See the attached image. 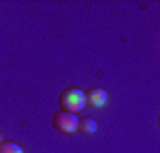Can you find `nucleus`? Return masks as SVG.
<instances>
[{"mask_svg": "<svg viewBox=\"0 0 160 153\" xmlns=\"http://www.w3.org/2000/svg\"><path fill=\"white\" fill-rule=\"evenodd\" d=\"M58 104H60L62 113H71V115L81 113L86 109V91L79 87H66L60 94Z\"/></svg>", "mask_w": 160, "mask_h": 153, "instance_id": "nucleus-1", "label": "nucleus"}, {"mask_svg": "<svg viewBox=\"0 0 160 153\" xmlns=\"http://www.w3.org/2000/svg\"><path fill=\"white\" fill-rule=\"evenodd\" d=\"M77 126H79V117L71 113H58L53 115V128L60 132V134H75L77 132Z\"/></svg>", "mask_w": 160, "mask_h": 153, "instance_id": "nucleus-2", "label": "nucleus"}, {"mask_svg": "<svg viewBox=\"0 0 160 153\" xmlns=\"http://www.w3.org/2000/svg\"><path fill=\"white\" fill-rule=\"evenodd\" d=\"M105 104H107V91L102 87H90L86 91V106L102 109Z\"/></svg>", "mask_w": 160, "mask_h": 153, "instance_id": "nucleus-3", "label": "nucleus"}, {"mask_svg": "<svg viewBox=\"0 0 160 153\" xmlns=\"http://www.w3.org/2000/svg\"><path fill=\"white\" fill-rule=\"evenodd\" d=\"M96 130H98V123H96L92 117H83V119H79L77 132H83V134H94Z\"/></svg>", "mask_w": 160, "mask_h": 153, "instance_id": "nucleus-4", "label": "nucleus"}, {"mask_svg": "<svg viewBox=\"0 0 160 153\" xmlns=\"http://www.w3.org/2000/svg\"><path fill=\"white\" fill-rule=\"evenodd\" d=\"M0 153H24V149L13 140H2L0 142Z\"/></svg>", "mask_w": 160, "mask_h": 153, "instance_id": "nucleus-5", "label": "nucleus"}, {"mask_svg": "<svg viewBox=\"0 0 160 153\" xmlns=\"http://www.w3.org/2000/svg\"><path fill=\"white\" fill-rule=\"evenodd\" d=\"M0 142H2V134H0Z\"/></svg>", "mask_w": 160, "mask_h": 153, "instance_id": "nucleus-6", "label": "nucleus"}]
</instances>
